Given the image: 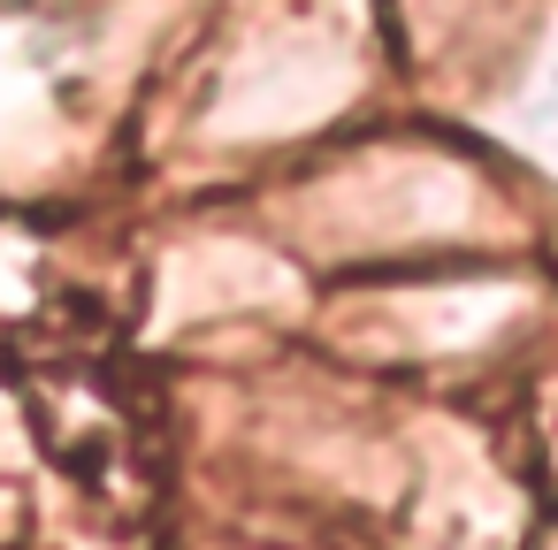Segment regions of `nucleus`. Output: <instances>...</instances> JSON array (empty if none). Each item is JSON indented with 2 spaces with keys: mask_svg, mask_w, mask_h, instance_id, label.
Wrapping results in <instances>:
<instances>
[{
  "mask_svg": "<svg viewBox=\"0 0 558 550\" xmlns=\"http://www.w3.org/2000/svg\"><path fill=\"white\" fill-rule=\"evenodd\" d=\"M527 138H535V154L558 169V77H543V93L527 100Z\"/></svg>",
  "mask_w": 558,
  "mask_h": 550,
  "instance_id": "obj_1",
  "label": "nucleus"
}]
</instances>
